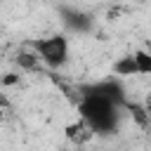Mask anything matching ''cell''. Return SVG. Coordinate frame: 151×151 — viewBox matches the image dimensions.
Listing matches in <instances>:
<instances>
[{
	"mask_svg": "<svg viewBox=\"0 0 151 151\" xmlns=\"http://www.w3.org/2000/svg\"><path fill=\"white\" fill-rule=\"evenodd\" d=\"M0 109H7V97L0 94Z\"/></svg>",
	"mask_w": 151,
	"mask_h": 151,
	"instance_id": "obj_11",
	"label": "cell"
},
{
	"mask_svg": "<svg viewBox=\"0 0 151 151\" xmlns=\"http://www.w3.org/2000/svg\"><path fill=\"white\" fill-rule=\"evenodd\" d=\"M132 59L137 64V73L139 76H149L151 73V54L146 50H134L132 52Z\"/></svg>",
	"mask_w": 151,
	"mask_h": 151,
	"instance_id": "obj_8",
	"label": "cell"
},
{
	"mask_svg": "<svg viewBox=\"0 0 151 151\" xmlns=\"http://www.w3.org/2000/svg\"><path fill=\"white\" fill-rule=\"evenodd\" d=\"M123 106L132 113V118H134V123L139 125V127H149V111H146V106L144 104H137V101H123Z\"/></svg>",
	"mask_w": 151,
	"mask_h": 151,
	"instance_id": "obj_7",
	"label": "cell"
},
{
	"mask_svg": "<svg viewBox=\"0 0 151 151\" xmlns=\"http://www.w3.org/2000/svg\"><path fill=\"white\" fill-rule=\"evenodd\" d=\"M17 61H19L24 68H35V66H38V57H35V54H26V52H21Z\"/></svg>",
	"mask_w": 151,
	"mask_h": 151,
	"instance_id": "obj_9",
	"label": "cell"
},
{
	"mask_svg": "<svg viewBox=\"0 0 151 151\" xmlns=\"http://www.w3.org/2000/svg\"><path fill=\"white\" fill-rule=\"evenodd\" d=\"M0 120H5V109H0Z\"/></svg>",
	"mask_w": 151,
	"mask_h": 151,
	"instance_id": "obj_13",
	"label": "cell"
},
{
	"mask_svg": "<svg viewBox=\"0 0 151 151\" xmlns=\"http://www.w3.org/2000/svg\"><path fill=\"white\" fill-rule=\"evenodd\" d=\"M17 83H19V73H5V78H2V85H5V87L17 85Z\"/></svg>",
	"mask_w": 151,
	"mask_h": 151,
	"instance_id": "obj_10",
	"label": "cell"
},
{
	"mask_svg": "<svg viewBox=\"0 0 151 151\" xmlns=\"http://www.w3.org/2000/svg\"><path fill=\"white\" fill-rule=\"evenodd\" d=\"M59 14H61V21L66 28L76 31V33H87L92 28V17L83 9H76V7H59Z\"/></svg>",
	"mask_w": 151,
	"mask_h": 151,
	"instance_id": "obj_4",
	"label": "cell"
},
{
	"mask_svg": "<svg viewBox=\"0 0 151 151\" xmlns=\"http://www.w3.org/2000/svg\"><path fill=\"white\" fill-rule=\"evenodd\" d=\"M35 57L50 68H61L68 61V38L64 33H52L47 38H38Z\"/></svg>",
	"mask_w": 151,
	"mask_h": 151,
	"instance_id": "obj_2",
	"label": "cell"
},
{
	"mask_svg": "<svg viewBox=\"0 0 151 151\" xmlns=\"http://www.w3.org/2000/svg\"><path fill=\"white\" fill-rule=\"evenodd\" d=\"M118 104L94 97V94H80L78 99V116L80 120L92 130V134H111L118 130Z\"/></svg>",
	"mask_w": 151,
	"mask_h": 151,
	"instance_id": "obj_1",
	"label": "cell"
},
{
	"mask_svg": "<svg viewBox=\"0 0 151 151\" xmlns=\"http://www.w3.org/2000/svg\"><path fill=\"white\" fill-rule=\"evenodd\" d=\"M64 134H66L68 142H83V139H90V137H92V130L78 118L76 123H68V125L64 127Z\"/></svg>",
	"mask_w": 151,
	"mask_h": 151,
	"instance_id": "obj_5",
	"label": "cell"
},
{
	"mask_svg": "<svg viewBox=\"0 0 151 151\" xmlns=\"http://www.w3.org/2000/svg\"><path fill=\"white\" fill-rule=\"evenodd\" d=\"M80 94H94V97H101V99H109L118 106H123L125 101V90L118 80L109 78V80H99V83H92V85H83L80 87Z\"/></svg>",
	"mask_w": 151,
	"mask_h": 151,
	"instance_id": "obj_3",
	"label": "cell"
},
{
	"mask_svg": "<svg viewBox=\"0 0 151 151\" xmlns=\"http://www.w3.org/2000/svg\"><path fill=\"white\" fill-rule=\"evenodd\" d=\"M78 151H109V149H78Z\"/></svg>",
	"mask_w": 151,
	"mask_h": 151,
	"instance_id": "obj_12",
	"label": "cell"
},
{
	"mask_svg": "<svg viewBox=\"0 0 151 151\" xmlns=\"http://www.w3.org/2000/svg\"><path fill=\"white\" fill-rule=\"evenodd\" d=\"M113 73L118 78H127V76H139L137 73V64L132 59V54H123L120 59L113 61Z\"/></svg>",
	"mask_w": 151,
	"mask_h": 151,
	"instance_id": "obj_6",
	"label": "cell"
}]
</instances>
